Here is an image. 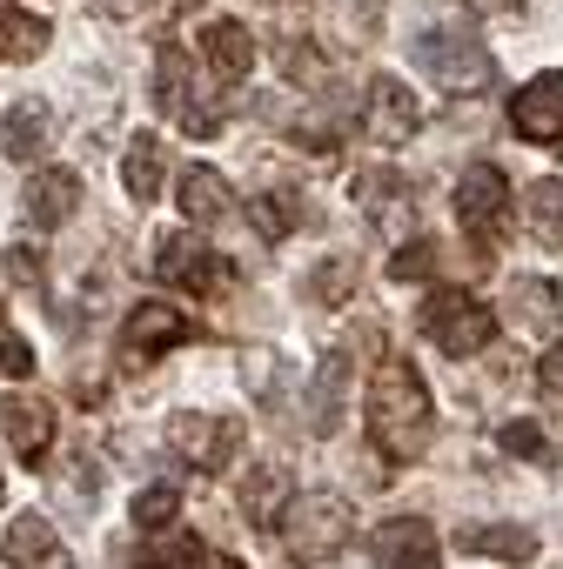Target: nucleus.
<instances>
[{"label":"nucleus","instance_id":"obj_36","mask_svg":"<svg viewBox=\"0 0 563 569\" xmlns=\"http://www.w3.org/2000/svg\"><path fill=\"white\" fill-rule=\"evenodd\" d=\"M536 389H543L550 409H563V342H550V356L536 362Z\"/></svg>","mask_w":563,"mask_h":569},{"label":"nucleus","instance_id":"obj_19","mask_svg":"<svg viewBox=\"0 0 563 569\" xmlns=\"http://www.w3.org/2000/svg\"><path fill=\"white\" fill-rule=\"evenodd\" d=\"M175 194H181V214H188L195 228H221V221L235 214V188H228V174H215V168H201V161L181 174Z\"/></svg>","mask_w":563,"mask_h":569},{"label":"nucleus","instance_id":"obj_7","mask_svg":"<svg viewBox=\"0 0 563 569\" xmlns=\"http://www.w3.org/2000/svg\"><path fill=\"white\" fill-rule=\"evenodd\" d=\"M241 442H248L241 416H201V409H188V416H175V422H168V449H175L181 462H195L201 476L235 469Z\"/></svg>","mask_w":563,"mask_h":569},{"label":"nucleus","instance_id":"obj_4","mask_svg":"<svg viewBox=\"0 0 563 569\" xmlns=\"http://www.w3.org/2000/svg\"><path fill=\"white\" fill-rule=\"evenodd\" d=\"M416 61H423V74H429L443 94H476V88H490V74H496L490 48H483L463 21L429 28V34L416 41Z\"/></svg>","mask_w":563,"mask_h":569},{"label":"nucleus","instance_id":"obj_8","mask_svg":"<svg viewBox=\"0 0 563 569\" xmlns=\"http://www.w3.org/2000/svg\"><path fill=\"white\" fill-rule=\"evenodd\" d=\"M181 342H195V316L175 309V302H135L128 322H121V362L128 369L135 362H155V356H168Z\"/></svg>","mask_w":563,"mask_h":569},{"label":"nucleus","instance_id":"obj_25","mask_svg":"<svg viewBox=\"0 0 563 569\" xmlns=\"http://www.w3.org/2000/svg\"><path fill=\"white\" fill-rule=\"evenodd\" d=\"M188 94H195V88H188V54H181L175 41H161V48H155V108L181 121V114L195 108Z\"/></svg>","mask_w":563,"mask_h":569},{"label":"nucleus","instance_id":"obj_27","mask_svg":"<svg viewBox=\"0 0 563 569\" xmlns=\"http://www.w3.org/2000/svg\"><path fill=\"white\" fill-rule=\"evenodd\" d=\"M248 214H255V228H261L268 241H282V234H296V228L309 221V208H303V194H296V188H268L261 201H248Z\"/></svg>","mask_w":563,"mask_h":569},{"label":"nucleus","instance_id":"obj_12","mask_svg":"<svg viewBox=\"0 0 563 569\" xmlns=\"http://www.w3.org/2000/svg\"><path fill=\"white\" fill-rule=\"evenodd\" d=\"M21 208L34 228H68L75 208H81V174L75 168H34L28 188H21Z\"/></svg>","mask_w":563,"mask_h":569},{"label":"nucleus","instance_id":"obj_18","mask_svg":"<svg viewBox=\"0 0 563 569\" xmlns=\"http://www.w3.org/2000/svg\"><path fill=\"white\" fill-rule=\"evenodd\" d=\"M0 436L21 462H48L55 449V409L48 402H0Z\"/></svg>","mask_w":563,"mask_h":569},{"label":"nucleus","instance_id":"obj_2","mask_svg":"<svg viewBox=\"0 0 563 569\" xmlns=\"http://www.w3.org/2000/svg\"><path fill=\"white\" fill-rule=\"evenodd\" d=\"M282 549H289V562H336L356 536V509L336 496V489H316V496H296L289 509H282Z\"/></svg>","mask_w":563,"mask_h":569},{"label":"nucleus","instance_id":"obj_38","mask_svg":"<svg viewBox=\"0 0 563 569\" xmlns=\"http://www.w3.org/2000/svg\"><path fill=\"white\" fill-rule=\"evenodd\" d=\"M208 569H241V562H235V556H215V562H208Z\"/></svg>","mask_w":563,"mask_h":569},{"label":"nucleus","instance_id":"obj_37","mask_svg":"<svg viewBox=\"0 0 563 569\" xmlns=\"http://www.w3.org/2000/svg\"><path fill=\"white\" fill-rule=\"evenodd\" d=\"M483 8H496V14H516V8H523V0H483Z\"/></svg>","mask_w":563,"mask_h":569},{"label":"nucleus","instance_id":"obj_21","mask_svg":"<svg viewBox=\"0 0 563 569\" xmlns=\"http://www.w3.org/2000/svg\"><path fill=\"white\" fill-rule=\"evenodd\" d=\"M48 134H55V114L41 101H14L8 121H0V154H14V161H41L48 154Z\"/></svg>","mask_w":563,"mask_h":569},{"label":"nucleus","instance_id":"obj_10","mask_svg":"<svg viewBox=\"0 0 563 569\" xmlns=\"http://www.w3.org/2000/svg\"><path fill=\"white\" fill-rule=\"evenodd\" d=\"M510 128H516V141L563 154V74H556V68L536 74V81H523V88L510 94Z\"/></svg>","mask_w":563,"mask_h":569},{"label":"nucleus","instance_id":"obj_33","mask_svg":"<svg viewBox=\"0 0 563 569\" xmlns=\"http://www.w3.org/2000/svg\"><path fill=\"white\" fill-rule=\"evenodd\" d=\"M8 281H14V289H41V281H48V254L28 248V241H14L8 248Z\"/></svg>","mask_w":563,"mask_h":569},{"label":"nucleus","instance_id":"obj_31","mask_svg":"<svg viewBox=\"0 0 563 569\" xmlns=\"http://www.w3.org/2000/svg\"><path fill=\"white\" fill-rule=\"evenodd\" d=\"M436 268H443V241H429V234H423V241H403V248H396V261H389V274H396V281H429Z\"/></svg>","mask_w":563,"mask_h":569},{"label":"nucleus","instance_id":"obj_35","mask_svg":"<svg viewBox=\"0 0 563 569\" xmlns=\"http://www.w3.org/2000/svg\"><path fill=\"white\" fill-rule=\"evenodd\" d=\"M14 376H34V349L14 329H0V382H14Z\"/></svg>","mask_w":563,"mask_h":569},{"label":"nucleus","instance_id":"obj_13","mask_svg":"<svg viewBox=\"0 0 563 569\" xmlns=\"http://www.w3.org/2000/svg\"><path fill=\"white\" fill-rule=\"evenodd\" d=\"M8 562H14V569H75L61 529H55L48 516H34V509L8 522Z\"/></svg>","mask_w":563,"mask_h":569},{"label":"nucleus","instance_id":"obj_14","mask_svg":"<svg viewBox=\"0 0 563 569\" xmlns=\"http://www.w3.org/2000/svg\"><path fill=\"white\" fill-rule=\"evenodd\" d=\"M356 201L369 208V221H376L383 234H403V221L416 228V194H409V181H403L396 168H376V174H356Z\"/></svg>","mask_w":563,"mask_h":569},{"label":"nucleus","instance_id":"obj_32","mask_svg":"<svg viewBox=\"0 0 563 569\" xmlns=\"http://www.w3.org/2000/svg\"><path fill=\"white\" fill-rule=\"evenodd\" d=\"M496 442H503L510 456H523V462H550L543 429H536V422H523V416H516V422H503V436H496Z\"/></svg>","mask_w":563,"mask_h":569},{"label":"nucleus","instance_id":"obj_15","mask_svg":"<svg viewBox=\"0 0 563 569\" xmlns=\"http://www.w3.org/2000/svg\"><path fill=\"white\" fill-rule=\"evenodd\" d=\"M349 376H356V362L336 349V356H323V369H316V382H309V429L316 436H336L343 429V416H349Z\"/></svg>","mask_w":563,"mask_h":569},{"label":"nucleus","instance_id":"obj_28","mask_svg":"<svg viewBox=\"0 0 563 569\" xmlns=\"http://www.w3.org/2000/svg\"><path fill=\"white\" fill-rule=\"evenodd\" d=\"M215 556L188 536V529H161L148 549H141V569H208Z\"/></svg>","mask_w":563,"mask_h":569},{"label":"nucleus","instance_id":"obj_3","mask_svg":"<svg viewBox=\"0 0 563 569\" xmlns=\"http://www.w3.org/2000/svg\"><path fill=\"white\" fill-rule=\"evenodd\" d=\"M456 221L470 234V254L490 268L496 248H503V234H510V174L490 168V161L463 168V181H456Z\"/></svg>","mask_w":563,"mask_h":569},{"label":"nucleus","instance_id":"obj_1","mask_svg":"<svg viewBox=\"0 0 563 569\" xmlns=\"http://www.w3.org/2000/svg\"><path fill=\"white\" fill-rule=\"evenodd\" d=\"M363 429H369V449L403 469L429 449V429H436V402H429V382L403 362V356H383L376 376H369V402H363Z\"/></svg>","mask_w":563,"mask_h":569},{"label":"nucleus","instance_id":"obj_17","mask_svg":"<svg viewBox=\"0 0 563 569\" xmlns=\"http://www.w3.org/2000/svg\"><path fill=\"white\" fill-rule=\"evenodd\" d=\"M289 502H296V482H289V469H282V462H255V469L241 476V516H248L255 529H275Z\"/></svg>","mask_w":563,"mask_h":569},{"label":"nucleus","instance_id":"obj_16","mask_svg":"<svg viewBox=\"0 0 563 569\" xmlns=\"http://www.w3.org/2000/svg\"><path fill=\"white\" fill-rule=\"evenodd\" d=\"M201 61H208V74H215L221 88H235V81H248V68H255V34H248L241 21H208V28H201Z\"/></svg>","mask_w":563,"mask_h":569},{"label":"nucleus","instance_id":"obj_26","mask_svg":"<svg viewBox=\"0 0 563 569\" xmlns=\"http://www.w3.org/2000/svg\"><path fill=\"white\" fill-rule=\"evenodd\" d=\"M523 221H530V234H536L543 248H563V174L530 181V194H523Z\"/></svg>","mask_w":563,"mask_h":569},{"label":"nucleus","instance_id":"obj_9","mask_svg":"<svg viewBox=\"0 0 563 569\" xmlns=\"http://www.w3.org/2000/svg\"><path fill=\"white\" fill-rule=\"evenodd\" d=\"M356 128H363L376 148H403V141L423 128V108H416L409 81H396V74H376V81L363 88V114H356Z\"/></svg>","mask_w":563,"mask_h":569},{"label":"nucleus","instance_id":"obj_24","mask_svg":"<svg viewBox=\"0 0 563 569\" xmlns=\"http://www.w3.org/2000/svg\"><path fill=\"white\" fill-rule=\"evenodd\" d=\"M121 181H128V194L148 208L155 194H161V181H168V148L155 141V134H141V141H128V154H121Z\"/></svg>","mask_w":563,"mask_h":569},{"label":"nucleus","instance_id":"obj_39","mask_svg":"<svg viewBox=\"0 0 563 569\" xmlns=\"http://www.w3.org/2000/svg\"><path fill=\"white\" fill-rule=\"evenodd\" d=\"M0 489H8V482H0Z\"/></svg>","mask_w":563,"mask_h":569},{"label":"nucleus","instance_id":"obj_30","mask_svg":"<svg viewBox=\"0 0 563 569\" xmlns=\"http://www.w3.org/2000/svg\"><path fill=\"white\" fill-rule=\"evenodd\" d=\"M510 309H523V329H550L556 322V289L550 281H510Z\"/></svg>","mask_w":563,"mask_h":569},{"label":"nucleus","instance_id":"obj_34","mask_svg":"<svg viewBox=\"0 0 563 569\" xmlns=\"http://www.w3.org/2000/svg\"><path fill=\"white\" fill-rule=\"evenodd\" d=\"M282 74H289V81H303V88H316L329 68H323V54H316L309 41H289V48H282Z\"/></svg>","mask_w":563,"mask_h":569},{"label":"nucleus","instance_id":"obj_22","mask_svg":"<svg viewBox=\"0 0 563 569\" xmlns=\"http://www.w3.org/2000/svg\"><path fill=\"white\" fill-rule=\"evenodd\" d=\"M356 289H363V261L356 254H323L309 268V281H303V296L316 309H343V302H356Z\"/></svg>","mask_w":563,"mask_h":569},{"label":"nucleus","instance_id":"obj_20","mask_svg":"<svg viewBox=\"0 0 563 569\" xmlns=\"http://www.w3.org/2000/svg\"><path fill=\"white\" fill-rule=\"evenodd\" d=\"M456 556H490V562L516 569L536 556V536L523 522H470V529H456Z\"/></svg>","mask_w":563,"mask_h":569},{"label":"nucleus","instance_id":"obj_5","mask_svg":"<svg viewBox=\"0 0 563 569\" xmlns=\"http://www.w3.org/2000/svg\"><path fill=\"white\" fill-rule=\"evenodd\" d=\"M416 322H423V336H429L450 362H470V356H483V349L496 342V316H490L476 296H463V289H436V296L416 309Z\"/></svg>","mask_w":563,"mask_h":569},{"label":"nucleus","instance_id":"obj_6","mask_svg":"<svg viewBox=\"0 0 563 569\" xmlns=\"http://www.w3.org/2000/svg\"><path fill=\"white\" fill-rule=\"evenodd\" d=\"M155 274L168 281V289H181V296H228V281H235V268L195 228H175V234L155 241Z\"/></svg>","mask_w":563,"mask_h":569},{"label":"nucleus","instance_id":"obj_11","mask_svg":"<svg viewBox=\"0 0 563 569\" xmlns=\"http://www.w3.org/2000/svg\"><path fill=\"white\" fill-rule=\"evenodd\" d=\"M369 556L376 569H443V542H436V522L423 516H389L369 529Z\"/></svg>","mask_w":563,"mask_h":569},{"label":"nucleus","instance_id":"obj_23","mask_svg":"<svg viewBox=\"0 0 563 569\" xmlns=\"http://www.w3.org/2000/svg\"><path fill=\"white\" fill-rule=\"evenodd\" d=\"M55 41V28L28 8H14V0H0V61H41Z\"/></svg>","mask_w":563,"mask_h":569},{"label":"nucleus","instance_id":"obj_29","mask_svg":"<svg viewBox=\"0 0 563 569\" xmlns=\"http://www.w3.org/2000/svg\"><path fill=\"white\" fill-rule=\"evenodd\" d=\"M175 516H181V489H175V482H155V489H141V496H135V522H141L148 536L175 529Z\"/></svg>","mask_w":563,"mask_h":569}]
</instances>
